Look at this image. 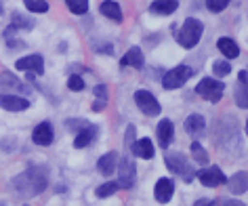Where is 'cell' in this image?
Returning a JSON list of instances; mask_svg holds the SVG:
<instances>
[{"label":"cell","instance_id":"8","mask_svg":"<svg viewBox=\"0 0 248 206\" xmlns=\"http://www.w3.org/2000/svg\"><path fill=\"white\" fill-rule=\"evenodd\" d=\"M198 181L204 185V187H219V185H227V177L223 174V171L219 166H206L202 171L196 173Z\"/></svg>","mask_w":248,"mask_h":206},{"label":"cell","instance_id":"12","mask_svg":"<svg viewBox=\"0 0 248 206\" xmlns=\"http://www.w3.org/2000/svg\"><path fill=\"white\" fill-rule=\"evenodd\" d=\"M55 139V130L51 127V122H40L38 127L34 128V133H32V141L36 143V145H51Z\"/></svg>","mask_w":248,"mask_h":206},{"label":"cell","instance_id":"20","mask_svg":"<svg viewBox=\"0 0 248 206\" xmlns=\"http://www.w3.org/2000/svg\"><path fill=\"white\" fill-rule=\"evenodd\" d=\"M116 166H118V154H116V152H108V154H103L101 158H99V162H97L99 173L108 174V177L116 171Z\"/></svg>","mask_w":248,"mask_h":206},{"label":"cell","instance_id":"11","mask_svg":"<svg viewBox=\"0 0 248 206\" xmlns=\"http://www.w3.org/2000/svg\"><path fill=\"white\" fill-rule=\"evenodd\" d=\"M156 137H158V145L166 149L170 145L172 137H175V124H172V120H169V118H162V120L158 122L156 127Z\"/></svg>","mask_w":248,"mask_h":206},{"label":"cell","instance_id":"10","mask_svg":"<svg viewBox=\"0 0 248 206\" xmlns=\"http://www.w3.org/2000/svg\"><path fill=\"white\" fill-rule=\"evenodd\" d=\"M172 193H175V183H172V179L162 177V179L156 181V187H154V198H156V202H160V204L170 202Z\"/></svg>","mask_w":248,"mask_h":206},{"label":"cell","instance_id":"41","mask_svg":"<svg viewBox=\"0 0 248 206\" xmlns=\"http://www.w3.org/2000/svg\"><path fill=\"white\" fill-rule=\"evenodd\" d=\"M244 130H246V137H248V120H246V127H244Z\"/></svg>","mask_w":248,"mask_h":206},{"label":"cell","instance_id":"23","mask_svg":"<svg viewBox=\"0 0 248 206\" xmlns=\"http://www.w3.org/2000/svg\"><path fill=\"white\" fill-rule=\"evenodd\" d=\"M235 105L242 110H248V82H238L235 84V93H233Z\"/></svg>","mask_w":248,"mask_h":206},{"label":"cell","instance_id":"42","mask_svg":"<svg viewBox=\"0 0 248 206\" xmlns=\"http://www.w3.org/2000/svg\"><path fill=\"white\" fill-rule=\"evenodd\" d=\"M0 15H2V2H0Z\"/></svg>","mask_w":248,"mask_h":206},{"label":"cell","instance_id":"34","mask_svg":"<svg viewBox=\"0 0 248 206\" xmlns=\"http://www.w3.org/2000/svg\"><path fill=\"white\" fill-rule=\"evenodd\" d=\"M93 91H95V97L99 99V101H105V103H108V86H105V84H97Z\"/></svg>","mask_w":248,"mask_h":206},{"label":"cell","instance_id":"19","mask_svg":"<svg viewBox=\"0 0 248 206\" xmlns=\"http://www.w3.org/2000/svg\"><path fill=\"white\" fill-rule=\"evenodd\" d=\"M97 137V127H93V124H89V127H84L82 130H78L76 133V139H74V147L76 149H82L86 147L89 143Z\"/></svg>","mask_w":248,"mask_h":206},{"label":"cell","instance_id":"32","mask_svg":"<svg viewBox=\"0 0 248 206\" xmlns=\"http://www.w3.org/2000/svg\"><path fill=\"white\" fill-rule=\"evenodd\" d=\"M67 89L74 91V93H80L84 91V80L78 76V74H74V76H70V80H67Z\"/></svg>","mask_w":248,"mask_h":206},{"label":"cell","instance_id":"1","mask_svg":"<svg viewBox=\"0 0 248 206\" xmlns=\"http://www.w3.org/2000/svg\"><path fill=\"white\" fill-rule=\"evenodd\" d=\"M15 193L19 198H32L38 196L40 191H45V187L48 185V171L46 166H32L30 171L17 174V177L11 181Z\"/></svg>","mask_w":248,"mask_h":206},{"label":"cell","instance_id":"43","mask_svg":"<svg viewBox=\"0 0 248 206\" xmlns=\"http://www.w3.org/2000/svg\"><path fill=\"white\" fill-rule=\"evenodd\" d=\"M23 206H30V204H23Z\"/></svg>","mask_w":248,"mask_h":206},{"label":"cell","instance_id":"30","mask_svg":"<svg viewBox=\"0 0 248 206\" xmlns=\"http://www.w3.org/2000/svg\"><path fill=\"white\" fill-rule=\"evenodd\" d=\"M2 86H9V89L11 86H13V89H21V82L11 72H4V74H0V89H2Z\"/></svg>","mask_w":248,"mask_h":206},{"label":"cell","instance_id":"15","mask_svg":"<svg viewBox=\"0 0 248 206\" xmlns=\"http://www.w3.org/2000/svg\"><path fill=\"white\" fill-rule=\"evenodd\" d=\"M131 152L137 156V158H143V160H152L154 158V154H156V149H154V143L147 139H137L131 145Z\"/></svg>","mask_w":248,"mask_h":206},{"label":"cell","instance_id":"13","mask_svg":"<svg viewBox=\"0 0 248 206\" xmlns=\"http://www.w3.org/2000/svg\"><path fill=\"white\" fill-rule=\"evenodd\" d=\"M0 108L7 111H23L30 108V101L17 95H0Z\"/></svg>","mask_w":248,"mask_h":206},{"label":"cell","instance_id":"7","mask_svg":"<svg viewBox=\"0 0 248 206\" xmlns=\"http://www.w3.org/2000/svg\"><path fill=\"white\" fill-rule=\"evenodd\" d=\"M135 103H137V108L143 111L145 116H160V111H162L158 99L154 97L150 91H145V89H141V91L135 93Z\"/></svg>","mask_w":248,"mask_h":206},{"label":"cell","instance_id":"4","mask_svg":"<svg viewBox=\"0 0 248 206\" xmlns=\"http://www.w3.org/2000/svg\"><path fill=\"white\" fill-rule=\"evenodd\" d=\"M166 166H169V171H172L175 174H181V179L185 183H191L196 177V171L191 168V164L187 162V158L181 154H169L166 156Z\"/></svg>","mask_w":248,"mask_h":206},{"label":"cell","instance_id":"2","mask_svg":"<svg viewBox=\"0 0 248 206\" xmlns=\"http://www.w3.org/2000/svg\"><path fill=\"white\" fill-rule=\"evenodd\" d=\"M202 34H204V23L200 19H194V17H187L183 21L181 30L177 32V42L183 48H194L200 42Z\"/></svg>","mask_w":248,"mask_h":206},{"label":"cell","instance_id":"28","mask_svg":"<svg viewBox=\"0 0 248 206\" xmlns=\"http://www.w3.org/2000/svg\"><path fill=\"white\" fill-rule=\"evenodd\" d=\"M213 74H217L219 78H225L232 74V63H229L227 59H219L213 63Z\"/></svg>","mask_w":248,"mask_h":206},{"label":"cell","instance_id":"3","mask_svg":"<svg viewBox=\"0 0 248 206\" xmlns=\"http://www.w3.org/2000/svg\"><path fill=\"white\" fill-rule=\"evenodd\" d=\"M194 91H196L202 99H206V101L217 103V101H219V99L223 97L225 84H223L221 80H217V78H202L200 82L196 84V89H194Z\"/></svg>","mask_w":248,"mask_h":206},{"label":"cell","instance_id":"38","mask_svg":"<svg viewBox=\"0 0 248 206\" xmlns=\"http://www.w3.org/2000/svg\"><path fill=\"white\" fill-rule=\"evenodd\" d=\"M223 206H246L244 202H240V200H223Z\"/></svg>","mask_w":248,"mask_h":206},{"label":"cell","instance_id":"31","mask_svg":"<svg viewBox=\"0 0 248 206\" xmlns=\"http://www.w3.org/2000/svg\"><path fill=\"white\" fill-rule=\"evenodd\" d=\"M229 4V0H206V9L210 13H221V11H225Z\"/></svg>","mask_w":248,"mask_h":206},{"label":"cell","instance_id":"17","mask_svg":"<svg viewBox=\"0 0 248 206\" xmlns=\"http://www.w3.org/2000/svg\"><path fill=\"white\" fill-rule=\"evenodd\" d=\"M227 185H229V191H233V193H246L248 191V173L240 171V173L232 174V179H227Z\"/></svg>","mask_w":248,"mask_h":206},{"label":"cell","instance_id":"29","mask_svg":"<svg viewBox=\"0 0 248 206\" xmlns=\"http://www.w3.org/2000/svg\"><path fill=\"white\" fill-rule=\"evenodd\" d=\"M23 4H26L28 11H32V13H46L48 11L46 0H23Z\"/></svg>","mask_w":248,"mask_h":206},{"label":"cell","instance_id":"9","mask_svg":"<svg viewBox=\"0 0 248 206\" xmlns=\"http://www.w3.org/2000/svg\"><path fill=\"white\" fill-rule=\"evenodd\" d=\"M15 67L23 72H34L36 76H40V74H45V59H42V55L34 53V55H28V57L17 59Z\"/></svg>","mask_w":248,"mask_h":206},{"label":"cell","instance_id":"35","mask_svg":"<svg viewBox=\"0 0 248 206\" xmlns=\"http://www.w3.org/2000/svg\"><path fill=\"white\" fill-rule=\"evenodd\" d=\"M91 122H86V120H67V128L70 130H82L84 127H89Z\"/></svg>","mask_w":248,"mask_h":206},{"label":"cell","instance_id":"24","mask_svg":"<svg viewBox=\"0 0 248 206\" xmlns=\"http://www.w3.org/2000/svg\"><path fill=\"white\" fill-rule=\"evenodd\" d=\"M34 23H36L34 19H30V17L21 15V13L11 15V28H15V30H32Z\"/></svg>","mask_w":248,"mask_h":206},{"label":"cell","instance_id":"27","mask_svg":"<svg viewBox=\"0 0 248 206\" xmlns=\"http://www.w3.org/2000/svg\"><path fill=\"white\" fill-rule=\"evenodd\" d=\"M120 190V185H118V181H109V183H103V185H99L97 187V196L99 198H109V196H114V193Z\"/></svg>","mask_w":248,"mask_h":206},{"label":"cell","instance_id":"39","mask_svg":"<svg viewBox=\"0 0 248 206\" xmlns=\"http://www.w3.org/2000/svg\"><path fill=\"white\" fill-rule=\"evenodd\" d=\"M103 108H105V101H93V111H103Z\"/></svg>","mask_w":248,"mask_h":206},{"label":"cell","instance_id":"21","mask_svg":"<svg viewBox=\"0 0 248 206\" xmlns=\"http://www.w3.org/2000/svg\"><path fill=\"white\" fill-rule=\"evenodd\" d=\"M99 11H101V15H105L108 19L120 23L124 17H122V11H120V4L114 2V0H105V2H101V7H99Z\"/></svg>","mask_w":248,"mask_h":206},{"label":"cell","instance_id":"26","mask_svg":"<svg viewBox=\"0 0 248 206\" xmlns=\"http://www.w3.org/2000/svg\"><path fill=\"white\" fill-rule=\"evenodd\" d=\"M65 7L74 15H84L89 11V0H65Z\"/></svg>","mask_w":248,"mask_h":206},{"label":"cell","instance_id":"6","mask_svg":"<svg viewBox=\"0 0 248 206\" xmlns=\"http://www.w3.org/2000/svg\"><path fill=\"white\" fill-rule=\"evenodd\" d=\"M135 179H137V166H135V160L124 156V158L118 160V185L128 190V187L135 185Z\"/></svg>","mask_w":248,"mask_h":206},{"label":"cell","instance_id":"33","mask_svg":"<svg viewBox=\"0 0 248 206\" xmlns=\"http://www.w3.org/2000/svg\"><path fill=\"white\" fill-rule=\"evenodd\" d=\"M135 137H137V128H135V124H128L126 127V133H124V143H126V147H131L135 141Z\"/></svg>","mask_w":248,"mask_h":206},{"label":"cell","instance_id":"40","mask_svg":"<svg viewBox=\"0 0 248 206\" xmlns=\"http://www.w3.org/2000/svg\"><path fill=\"white\" fill-rule=\"evenodd\" d=\"M238 82H248V72H246V70H240V74H238Z\"/></svg>","mask_w":248,"mask_h":206},{"label":"cell","instance_id":"16","mask_svg":"<svg viewBox=\"0 0 248 206\" xmlns=\"http://www.w3.org/2000/svg\"><path fill=\"white\" fill-rule=\"evenodd\" d=\"M179 9V2L177 0H154L150 4V11L154 15H172L175 11Z\"/></svg>","mask_w":248,"mask_h":206},{"label":"cell","instance_id":"18","mask_svg":"<svg viewBox=\"0 0 248 206\" xmlns=\"http://www.w3.org/2000/svg\"><path fill=\"white\" fill-rule=\"evenodd\" d=\"M217 48H219V51H221L223 55H225L227 61H229V59L240 57V47L235 45V40L227 38V36H223V38L217 40Z\"/></svg>","mask_w":248,"mask_h":206},{"label":"cell","instance_id":"22","mask_svg":"<svg viewBox=\"0 0 248 206\" xmlns=\"http://www.w3.org/2000/svg\"><path fill=\"white\" fill-rule=\"evenodd\" d=\"M183 127L189 135H200L204 130V127H206V120H204V116H200V114H189L187 118H185Z\"/></svg>","mask_w":248,"mask_h":206},{"label":"cell","instance_id":"25","mask_svg":"<svg viewBox=\"0 0 248 206\" xmlns=\"http://www.w3.org/2000/svg\"><path fill=\"white\" fill-rule=\"evenodd\" d=\"M191 156H194V160L198 162V164H202V166H206L208 164V152H206V149H204L202 147V143L200 141H194V143H191Z\"/></svg>","mask_w":248,"mask_h":206},{"label":"cell","instance_id":"5","mask_svg":"<svg viewBox=\"0 0 248 206\" xmlns=\"http://www.w3.org/2000/svg\"><path fill=\"white\" fill-rule=\"evenodd\" d=\"M194 76V70L187 65H177V67H172V70H169L164 74V78H162V86L164 89H179V86H183L187 80Z\"/></svg>","mask_w":248,"mask_h":206},{"label":"cell","instance_id":"14","mask_svg":"<svg viewBox=\"0 0 248 206\" xmlns=\"http://www.w3.org/2000/svg\"><path fill=\"white\" fill-rule=\"evenodd\" d=\"M120 65L122 67H135V70H141L143 67V53H141L139 47H131L126 53H124V57L120 59Z\"/></svg>","mask_w":248,"mask_h":206},{"label":"cell","instance_id":"36","mask_svg":"<svg viewBox=\"0 0 248 206\" xmlns=\"http://www.w3.org/2000/svg\"><path fill=\"white\" fill-rule=\"evenodd\" d=\"M97 53H103V55H111L114 53V45H93Z\"/></svg>","mask_w":248,"mask_h":206},{"label":"cell","instance_id":"37","mask_svg":"<svg viewBox=\"0 0 248 206\" xmlns=\"http://www.w3.org/2000/svg\"><path fill=\"white\" fill-rule=\"evenodd\" d=\"M194 206H217L215 200H208V198H200V200H196Z\"/></svg>","mask_w":248,"mask_h":206}]
</instances>
